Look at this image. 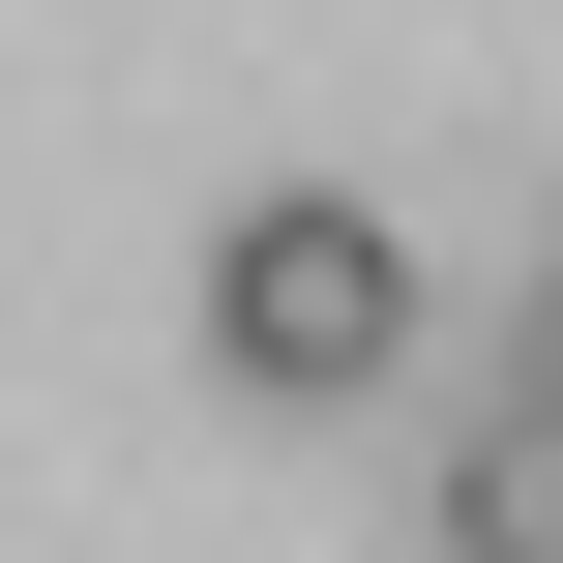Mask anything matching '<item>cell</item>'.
I'll return each mask as SVG.
<instances>
[{
	"label": "cell",
	"mask_w": 563,
	"mask_h": 563,
	"mask_svg": "<svg viewBox=\"0 0 563 563\" xmlns=\"http://www.w3.org/2000/svg\"><path fill=\"white\" fill-rule=\"evenodd\" d=\"M208 356H238V386H297V416H327V386H386V356H416V238H386V208H327V178H267V208L208 238Z\"/></svg>",
	"instance_id": "1"
},
{
	"label": "cell",
	"mask_w": 563,
	"mask_h": 563,
	"mask_svg": "<svg viewBox=\"0 0 563 563\" xmlns=\"http://www.w3.org/2000/svg\"><path fill=\"white\" fill-rule=\"evenodd\" d=\"M445 563H563V416H534V386L445 445Z\"/></svg>",
	"instance_id": "2"
}]
</instances>
